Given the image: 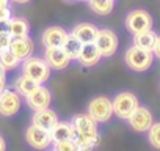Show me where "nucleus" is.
I'll list each match as a JSON object with an SVG mask.
<instances>
[{"mask_svg": "<svg viewBox=\"0 0 160 151\" xmlns=\"http://www.w3.org/2000/svg\"><path fill=\"white\" fill-rule=\"evenodd\" d=\"M157 36L158 35L152 29L151 30H146V32H141V33H137V35H133V46L141 47V49H146V50H152L154 46H155Z\"/></svg>", "mask_w": 160, "mask_h": 151, "instance_id": "nucleus-20", "label": "nucleus"}, {"mask_svg": "<svg viewBox=\"0 0 160 151\" xmlns=\"http://www.w3.org/2000/svg\"><path fill=\"white\" fill-rule=\"evenodd\" d=\"M112 106L113 115H116L121 120H127L132 115V112L140 106V102L137 95H133L132 91H121L112 99Z\"/></svg>", "mask_w": 160, "mask_h": 151, "instance_id": "nucleus-6", "label": "nucleus"}, {"mask_svg": "<svg viewBox=\"0 0 160 151\" xmlns=\"http://www.w3.org/2000/svg\"><path fill=\"white\" fill-rule=\"evenodd\" d=\"M124 61L132 71L144 72L152 66L154 54H152V50H146V49H141V47H137V46H130L124 54Z\"/></svg>", "mask_w": 160, "mask_h": 151, "instance_id": "nucleus-2", "label": "nucleus"}, {"mask_svg": "<svg viewBox=\"0 0 160 151\" xmlns=\"http://www.w3.org/2000/svg\"><path fill=\"white\" fill-rule=\"evenodd\" d=\"M0 151H7V140L0 135Z\"/></svg>", "mask_w": 160, "mask_h": 151, "instance_id": "nucleus-31", "label": "nucleus"}, {"mask_svg": "<svg viewBox=\"0 0 160 151\" xmlns=\"http://www.w3.org/2000/svg\"><path fill=\"white\" fill-rule=\"evenodd\" d=\"M88 7L99 16H108L115 8V0H88Z\"/></svg>", "mask_w": 160, "mask_h": 151, "instance_id": "nucleus-22", "label": "nucleus"}, {"mask_svg": "<svg viewBox=\"0 0 160 151\" xmlns=\"http://www.w3.org/2000/svg\"><path fill=\"white\" fill-rule=\"evenodd\" d=\"M98 27L91 22H80L77 25H74L72 29V35L82 43V44H87V43H94L96 39V35H98Z\"/></svg>", "mask_w": 160, "mask_h": 151, "instance_id": "nucleus-16", "label": "nucleus"}, {"mask_svg": "<svg viewBox=\"0 0 160 151\" xmlns=\"http://www.w3.org/2000/svg\"><path fill=\"white\" fill-rule=\"evenodd\" d=\"M8 5H10V0H0V8L8 7Z\"/></svg>", "mask_w": 160, "mask_h": 151, "instance_id": "nucleus-33", "label": "nucleus"}, {"mask_svg": "<svg viewBox=\"0 0 160 151\" xmlns=\"http://www.w3.org/2000/svg\"><path fill=\"white\" fill-rule=\"evenodd\" d=\"M75 134L82 135L88 140H91L94 145H99L101 140V134L98 131V123L88 115V113H78L71 120Z\"/></svg>", "mask_w": 160, "mask_h": 151, "instance_id": "nucleus-4", "label": "nucleus"}, {"mask_svg": "<svg viewBox=\"0 0 160 151\" xmlns=\"http://www.w3.org/2000/svg\"><path fill=\"white\" fill-rule=\"evenodd\" d=\"M10 52L19 60V61H24L27 60L28 57L33 55V50H35V43L32 41L30 36H21V38H13L10 46H8Z\"/></svg>", "mask_w": 160, "mask_h": 151, "instance_id": "nucleus-11", "label": "nucleus"}, {"mask_svg": "<svg viewBox=\"0 0 160 151\" xmlns=\"http://www.w3.org/2000/svg\"><path fill=\"white\" fill-rule=\"evenodd\" d=\"M127 121H129V126L133 131H137V132H148L149 128L154 123V117H152V112L148 107L138 106L132 112V115L127 118Z\"/></svg>", "mask_w": 160, "mask_h": 151, "instance_id": "nucleus-10", "label": "nucleus"}, {"mask_svg": "<svg viewBox=\"0 0 160 151\" xmlns=\"http://www.w3.org/2000/svg\"><path fill=\"white\" fill-rule=\"evenodd\" d=\"M101 60H102V55H101V52H99V49L96 47L94 43L82 44L80 54L77 57V61L80 65L85 66V68H91V66H96Z\"/></svg>", "mask_w": 160, "mask_h": 151, "instance_id": "nucleus-15", "label": "nucleus"}, {"mask_svg": "<svg viewBox=\"0 0 160 151\" xmlns=\"http://www.w3.org/2000/svg\"><path fill=\"white\" fill-rule=\"evenodd\" d=\"M38 87H39V84H36L35 81H32L30 77H27V76H24V74H21L19 77L14 81V90L22 98H27L28 95H32Z\"/></svg>", "mask_w": 160, "mask_h": 151, "instance_id": "nucleus-21", "label": "nucleus"}, {"mask_svg": "<svg viewBox=\"0 0 160 151\" xmlns=\"http://www.w3.org/2000/svg\"><path fill=\"white\" fill-rule=\"evenodd\" d=\"M61 47H63V50L66 52V55H68L71 60H77V57H78V54H80V49H82V43H80L72 33H69Z\"/></svg>", "mask_w": 160, "mask_h": 151, "instance_id": "nucleus-23", "label": "nucleus"}, {"mask_svg": "<svg viewBox=\"0 0 160 151\" xmlns=\"http://www.w3.org/2000/svg\"><path fill=\"white\" fill-rule=\"evenodd\" d=\"M11 39H13V36L8 33L7 29H5V30H0V49H2V50H3V49H8Z\"/></svg>", "mask_w": 160, "mask_h": 151, "instance_id": "nucleus-27", "label": "nucleus"}, {"mask_svg": "<svg viewBox=\"0 0 160 151\" xmlns=\"http://www.w3.org/2000/svg\"><path fill=\"white\" fill-rule=\"evenodd\" d=\"M53 151H77V145L74 140L53 142Z\"/></svg>", "mask_w": 160, "mask_h": 151, "instance_id": "nucleus-26", "label": "nucleus"}, {"mask_svg": "<svg viewBox=\"0 0 160 151\" xmlns=\"http://www.w3.org/2000/svg\"><path fill=\"white\" fill-rule=\"evenodd\" d=\"M25 142L33 148V149H47L53 142H52V137H50V131L47 129H42L39 126H35L33 123L25 129Z\"/></svg>", "mask_w": 160, "mask_h": 151, "instance_id": "nucleus-8", "label": "nucleus"}, {"mask_svg": "<svg viewBox=\"0 0 160 151\" xmlns=\"http://www.w3.org/2000/svg\"><path fill=\"white\" fill-rule=\"evenodd\" d=\"M25 101H27V106H28L33 112H36V110L47 109V107L50 106V102H52V95H50V91H49L47 87L39 85L32 95H28V96L25 98Z\"/></svg>", "mask_w": 160, "mask_h": 151, "instance_id": "nucleus-14", "label": "nucleus"}, {"mask_svg": "<svg viewBox=\"0 0 160 151\" xmlns=\"http://www.w3.org/2000/svg\"><path fill=\"white\" fill-rule=\"evenodd\" d=\"M94 44L99 49L102 57H112L118 50L119 39H118V35L112 29H99L96 39H94Z\"/></svg>", "mask_w": 160, "mask_h": 151, "instance_id": "nucleus-7", "label": "nucleus"}, {"mask_svg": "<svg viewBox=\"0 0 160 151\" xmlns=\"http://www.w3.org/2000/svg\"><path fill=\"white\" fill-rule=\"evenodd\" d=\"M21 65V61L10 52V49H3L0 50V66H2L5 71H11L16 69Z\"/></svg>", "mask_w": 160, "mask_h": 151, "instance_id": "nucleus-24", "label": "nucleus"}, {"mask_svg": "<svg viewBox=\"0 0 160 151\" xmlns=\"http://www.w3.org/2000/svg\"><path fill=\"white\" fill-rule=\"evenodd\" d=\"M75 131L71 121H57L50 129L52 142H61V140H74Z\"/></svg>", "mask_w": 160, "mask_h": 151, "instance_id": "nucleus-18", "label": "nucleus"}, {"mask_svg": "<svg viewBox=\"0 0 160 151\" xmlns=\"http://www.w3.org/2000/svg\"><path fill=\"white\" fill-rule=\"evenodd\" d=\"M0 50H2V49H0Z\"/></svg>", "mask_w": 160, "mask_h": 151, "instance_id": "nucleus-34", "label": "nucleus"}, {"mask_svg": "<svg viewBox=\"0 0 160 151\" xmlns=\"http://www.w3.org/2000/svg\"><path fill=\"white\" fill-rule=\"evenodd\" d=\"M42 58L47 61L50 69H57V71L66 69L69 66V63L72 61L66 55L63 47H44V57Z\"/></svg>", "mask_w": 160, "mask_h": 151, "instance_id": "nucleus-12", "label": "nucleus"}, {"mask_svg": "<svg viewBox=\"0 0 160 151\" xmlns=\"http://www.w3.org/2000/svg\"><path fill=\"white\" fill-rule=\"evenodd\" d=\"M148 140H149L152 148L160 151V121L158 123H152V126L148 131Z\"/></svg>", "mask_w": 160, "mask_h": 151, "instance_id": "nucleus-25", "label": "nucleus"}, {"mask_svg": "<svg viewBox=\"0 0 160 151\" xmlns=\"http://www.w3.org/2000/svg\"><path fill=\"white\" fill-rule=\"evenodd\" d=\"M7 30L13 38H21V36H28L30 33V24L24 18H11L7 24Z\"/></svg>", "mask_w": 160, "mask_h": 151, "instance_id": "nucleus-19", "label": "nucleus"}, {"mask_svg": "<svg viewBox=\"0 0 160 151\" xmlns=\"http://www.w3.org/2000/svg\"><path fill=\"white\" fill-rule=\"evenodd\" d=\"M10 2H14V3H19V5H27L32 0H10Z\"/></svg>", "mask_w": 160, "mask_h": 151, "instance_id": "nucleus-32", "label": "nucleus"}, {"mask_svg": "<svg viewBox=\"0 0 160 151\" xmlns=\"http://www.w3.org/2000/svg\"><path fill=\"white\" fill-rule=\"evenodd\" d=\"M22 107V96L11 88H5L0 91V115L2 117H13L19 113Z\"/></svg>", "mask_w": 160, "mask_h": 151, "instance_id": "nucleus-9", "label": "nucleus"}, {"mask_svg": "<svg viewBox=\"0 0 160 151\" xmlns=\"http://www.w3.org/2000/svg\"><path fill=\"white\" fill-rule=\"evenodd\" d=\"M68 32L60 25H50L41 33V43L44 47H61L68 38Z\"/></svg>", "mask_w": 160, "mask_h": 151, "instance_id": "nucleus-13", "label": "nucleus"}, {"mask_svg": "<svg viewBox=\"0 0 160 151\" xmlns=\"http://www.w3.org/2000/svg\"><path fill=\"white\" fill-rule=\"evenodd\" d=\"M21 63H22V74L30 77L32 81H35L36 84L44 85L50 79V71L52 69L44 58L32 55Z\"/></svg>", "mask_w": 160, "mask_h": 151, "instance_id": "nucleus-1", "label": "nucleus"}, {"mask_svg": "<svg viewBox=\"0 0 160 151\" xmlns=\"http://www.w3.org/2000/svg\"><path fill=\"white\" fill-rule=\"evenodd\" d=\"M87 113L99 124V123H107L113 117V106L112 99L107 96H94L88 101L87 104Z\"/></svg>", "mask_w": 160, "mask_h": 151, "instance_id": "nucleus-3", "label": "nucleus"}, {"mask_svg": "<svg viewBox=\"0 0 160 151\" xmlns=\"http://www.w3.org/2000/svg\"><path fill=\"white\" fill-rule=\"evenodd\" d=\"M11 18H13V13H11L10 7H3V8H0V24H7Z\"/></svg>", "mask_w": 160, "mask_h": 151, "instance_id": "nucleus-28", "label": "nucleus"}, {"mask_svg": "<svg viewBox=\"0 0 160 151\" xmlns=\"http://www.w3.org/2000/svg\"><path fill=\"white\" fill-rule=\"evenodd\" d=\"M57 121H58L57 112L52 110V109H49V107H47V109H42V110H36V112L33 113V117H32V123H33L35 126H39V128L47 129V131H50L52 126H53Z\"/></svg>", "mask_w": 160, "mask_h": 151, "instance_id": "nucleus-17", "label": "nucleus"}, {"mask_svg": "<svg viewBox=\"0 0 160 151\" xmlns=\"http://www.w3.org/2000/svg\"><path fill=\"white\" fill-rule=\"evenodd\" d=\"M152 54H154V57H157L160 60V36H157V41H155V46L152 49Z\"/></svg>", "mask_w": 160, "mask_h": 151, "instance_id": "nucleus-30", "label": "nucleus"}, {"mask_svg": "<svg viewBox=\"0 0 160 151\" xmlns=\"http://www.w3.org/2000/svg\"><path fill=\"white\" fill-rule=\"evenodd\" d=\"M7 88V71L0 66V91Z\"/></svg>", "mask_w": 160, "mask_h": 151, "instance_id": "nucleus-29", "label": "nucleus"}, {"mask_svg": "<svg viewBox=\"0 0 160 151\" xmlns=\"http://www.w3.org/2000/svg\"><path fill=\"white\" fill-rule=\"evenodd\" d=\"M152 16L143 10V8H135L132 11L127 13L126 19H124V25L126 29L132 33V35H137V33H141V32H146V30H151L152 29Z\"/></svg>", "mask_w": 160, "mask_h": 151, "instance_id": "nucleus-5", "label": "nucleus"}]
</instances>
